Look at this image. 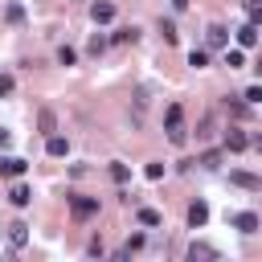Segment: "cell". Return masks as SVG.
<instances>
[{
	"instance_id": "cell-25",
	"label": "cell",
	"mask_w": 262,
	"mask_h": 262,
	"mask_svg": "<svg viewBox=\"0 0 262 262\" xmlns=\"http://www.w3.org/2000/svg\"><path fill=\"white\" fill-rule=\"evenodd\" d=\"M205 61H209V53H205V49H192V53H188V66H196V70H201Z\"/></svg>"
},
{
	"instance_id": "cell-7",
	"label": "cell",
	"mask_w": 262,
	"mask_h": 262,
	"mask_svg": "<svg viewBox=\"0 0 262 262\" xmlns=\"http://www.w3.org/2000/svg\"><path fill=\"white\" fill-rule=\"evenodd\" d=\"M258 29H262V25L246 20V25L237 29V45H242V49H254V45H258Z\"/></svg>"
},
{
	"instance_id": "cell-21",
	"label": "cell",
	"mask_w": 262,
	"mask_h": 262,
	"mask_svg": "<svg viewBox=\"0 0 262 262\" xmlns=\"http://www.w3.org/2000/svg\"><path fill=\"white\" fill-rule=\"evenodd\" d=\"M160 33H164L168 45H176V25H172V20H160Z\"/></svg>"
},
{
	"instance_id": "cell-27",
	"label": "cell",
	"mask_w": 262,
	"mask_h": 262,
	"mask_svg": "<svg viewBox=\"0 0 262 262\" xmlns=\"http://www.w3.org/2000/svg\"><path fill=\"white\" fill-rule=\"evenodd\" d=\"M12 86H16V82H12V74H0V98H4V94H12Z\"/></svg>"
},
{
	"instance_id": "cell-12",
	"label": "cell",
	"mask_w": 262,
	"mask_h": 262,
	"mask_svg": "<svg viewBox=\"0 0 262 262\" xmlns=\"http://www.w3.org/2000/svg\"><path fill=\"white\" fill-rule=\"evenodd\" d=\"M8 242H12V246H25V242H29V225H25V221H12V225H8Z\"/></svg>"
},
{
	"instance_id": "cell-6",
	"label": "cell",
	"mask_w": 262,
	"mask_h": 262,
	"mask_svg": "<svg viewBox=\"0 0 262 262\" xmlns=\"http://www.w3.org/2000/svg\"><path fill=\"white\" fill-rule=\"evenodd\" d=\"M246 147H250V135L242 127H229L225 131V151H246Z\"/></svg>"
},
{
	"instance_id": "cell-19",
	"label": "cell",
	"mask_w": 262,
	"mask_h": 262,
	"mask_svg": "<svg viewBox=\"0 0 262 262\" xmlns=\"http://www.w3.org/2000/svg\"><path fill=\"white\" fill-rule=\"evenodd\" d=\"M111 176H115V184H127L131 180V168L127 164H111Z\"/></svg>"
},
{
	"instance_id": "cell-28",
	"label": "cell",
	"mask_w": 262,
	"mask_h": 262,
	"mask_svg": "<svg viewBox=\"0 0 262 262\" xmlns=\"http://www.w3.org/2000/svg\"><path fill=\"white\" fill-rule=\"evenodd\" d=\"M102 49H106V37H90V53H94V57H98V53H102Z\"/></svg>"
},
{
	"instance_id": "cell-3",
	"label": "cell",
	"mask_w": 262,
	"mask_h": 262,
	"mask_svg": "<svg viewBox=\"0 0 262 262\" xmlns=\"http://www.w3.org/2000/svg\"><path fill=\"white\" fill-rule=\"evenodd\" d=\"M229 184H237V188H250V192H258V188H262V176H254V172H246V168H233V172H229Z\"/></svg>"
},
{
	"instance_id": "cell-22",
	"label": "cell",
	"mask_w": 262,
	"mask_h": 262,
	"mask_svg": "<svg viewBox=\"0 0 262 262\" xmlns=\"http://www.w3.org/2000/svg\"><path fill=\"white\" fill-rule=\"evenodd\" d=\"M143 176H147V180H160V176H164V164H160V160H151V164L143 168Z\"/></svg>"
},
{
	"instance_id": "cell-31",
	"label": "cell",
	"mask_w": 262,
	"mask_h": 262,
	"mask_svg": "<svg viewBox=\"0 0 262 262\" xmlns=\"http://www.w3.org/2000/svg\"><path fill=\"white\" fill-rule=\"evenodd\" d=\"M172 8H176V12H184V8H188V0H172Z\"/></svg>"
},
{
	"instance_id": "cell-9",
	"label": "cell",
	"mask_w": 262,
	"mask_h": 262,
	"mask_svg": "<svg viewBox=\"0 0 262 262\" xmlns=\"http://www.w3.org/2000/svg\"><path fill=\"white\" fill-rule=\"evenodd\" d=\"M205 221H209V205H205V201H192V205H188V225L201 229Z\"/></svg>"
},
{
	"instance_id": "cell-11",
	"label": "cell",
	"mask_w": 262,
	"mask_h": 262,
	"mask_svg": "<svg viewBox=\"0 0 262 262\" xmlns=\"http://www.w3.org/2000/svg\"><path fill=\"white\" fill-rule=\"evenodd\" d=\"M8 201H12V205H16V209H25V205H29V201H33V192H29V188H25V184H12V188H8Z\"/></svg>"
},
{
	"instance_id": "cell-16",
	"label": "cell",
	"mask_w": 262,
	"mask_h": 262,
	"mask_svg": "<svg viewBox=\"0 0 262 262\" xmlns=\"http://www.w3.org/2000/svg\"><path fill=\"white\" fill-rule=\"evenodd\" d=\"M242 8H246V20L262 25V0H242Z\"/></svg>"
},
{
	"instance_id": "cell-10",
	"label": "cell",
	"mask_w": 262,
	"mask_h": 262,
	"mask_svg": "<svg viewBox=\"0 0 262 262\" xmlns=\"http://www.w3.org/2000/svg\"><path fill=\"white\" fill-rule=\"evenodd\" d=\"M45 151H49V156H57V160H61V156H66V151H70V139H66V135H49V139H45Z\"/></svg>"
},
{
	"instance_id": "cell-8",
	"label": "cell",
	"mask_w": 262,
	"mask_h": 262,
	"mask_svg": "<svg viewBox=\"0 0 262 262\" xmlns=\"http://www.w3.org/2000/svg\"><path fill=\"white\" fill-rule=\"evenodd\" d=\"M233 229H242V233H258L262 225H258V213H233Z\"/></svg>"
},
{
	"instance_id": "cell-4",
	"label": "cell",
	"mask_w": 262,
	"mask_h": 262,
	"mask_svg": "<svg viewBox=\"0 0 262 262\" xmlns=\"http://www.w3.org/2000/svg\"><path fill=\"white\" fill-rule=\"evenodd\" d=\"M90 20H94V25H111V20H115V4H111V0H94V4H90Z\"/></svg>"
},
{
	"instance_id": "cell-1",
	"label": "cell",
	"mask_w": 262,
	"mask_h": 262,
	"mask_svg": "<svg viewBox=\"0 0 262 262\" xmlns=\"http://www.w3.org/2000/svg\"><path fill=\"white\" fill-rule=\"evenodd\" d=\"M180 119H184V111H180V102H172L168 115H164V127H168V139H172V143H184V127H180Z\"/></svg>"
},
{
	"instance_id": "cell-15",
	"label": "cell",
	"mask_w": 262,
	"mask_h": 262,
	"mask_svg": "<svg viewBox=\"0 0 262 262\" xmlns=\"http://www.w3.org/2000/svg\"><path fill=\"white\" fill-rule=\"evenodd\" d=\"M225 66H229V70H242V66H246V49H242V45H237V49H225Z\"/></svg>"
},
{
	"instance_id": "cell-32",
	"label": "cell",
	"mask_w": 262,
	"mask_h": 262,
	"mask_svg": "<svg viewBox=\"0 0 262 262\" xmlns=\"http://www.w3.org/2000/svg\"><path fill=\"white\" fill-rule=\"evenodd\" d=\"M258 225H262V213H258Z\"/></svg>"
},
{
	"instance_id": "cell-14",
	"label": "cell",
	"mask_w": 262,
	"mask_h": 262,
	"mask_svg": "<svg viewBox=\"0 0 262 262\" xmlns=\"http://www.w3.org/2000/svg\"><path fill=\"white\" fill-rule=\"evenodd\" d=\"M37 127H41V131H45V135H53V131H57V115H53V111H49V106H45V111H41V115H37Z\"/></svg>"
},
{
	"instance_id": "cell-13",
	"label": "cell",
	"mask_w": 262,
	"mask_h": 262,
	"mask_svg": "<svg viewBox=\"0 0 262 262\" xmlns=\"http://www.w3.org/2000/svg\"><path fill=\"white\" fill-rule=\"evenodd\" d=\"M188 258L196 262V258H217V246H209V242H192L188 246Z\"/></svg>"
},
{
	"instance_id": "cell-23",
	"label": "cell",
	"mask_w": 262,
	"mask_h": 262,
	"mask_svg": "<svg viewBox=\"0 0 262 262\" xmlns=\"http://www.w3.org/2000/svg\"><path fill=\"white\" fill-rule=\"evenodd\" d=\"M4 16H8L12 25H20V20H25V8H20V4H8V12H4Z\"/></svg>"
},
{
	"instance_id": "cell-17",
	"label": "cell",
	"mask_w": 262,
	"mask_h": 262,
	"mask_svg": "<svg viewBox=\"0 0 262 262\" xmlns=\"http://www.w3.org/2000/svg\"><path fill=\"white\" fill-rule=\"evenodd\" d=\"M135 37H139V29H135V25H123V29H115V41H119V45H131Z\"/></svg>"
},
{
	"instance_id": "cell-30",
	"label": "cell",
	"mask_w": 262,
	"mask_h": 262,
	"mask_svg": "<svg viewBox=\"0 0 262 262\" xmlns=\"http://www.w3.org/2000/svg\"><path fill=\"white\" fill-rule=\"evenodd\" d=\"M250 147H254V151L262 156V135H254V139H250Z\"/></svg>"
},
{
	"instance_id": "cell-24",
	"label": "cell",
	"mask_w": 262,
	"mask_h": 262,
	"mask_svg": "<svg viewBox=\"0 0 262 262\" xmlns=\"http://www.w3.org/2000/svg\"><path fill=\"white\" fill-rule=\"evenodd\" d=\"M74 57H78V53H74L70 45H61V49H57V61H61V66H74Z\"/></svg>"
},
{
	"instance_id": "cell-20",
	"label": "cell",
	"mask_w": 262,
	"mask_h": 262,
	"mask_svg": "<svg viewBox=\"0 0 262 262\" xmlns=\"http://www.w3.org/2000/svg\"><path fill=\"white\" fill-rule=\"evenodd\" d=\"M135 217H139V225H160V221H164V217H160L156 209H139Z\"/></svg>"
},
{
	"instance_id": "cell-29",
	"label": "cell",
	"mask_w": 262,
	"mask_h": 262,
	"mask_svg": "<svg viewBox=\"0 0 262 262\" xmlns=\"http://www.w3.org/2000/svg\"><path fill=\"white\" fill-rule=\"evenodd\" d=\"M242 98H246V102H262V86H250Z\"/></svg>"
},
{
	"instance_id": "cell-2",
	"label": "cell",
	"mask_w": 262,
	"mask_h": 262,
	"mask_svg": "<svg viewBox=\"0 0 262 262\" xmlns=\"http://www.w3.org/2000/svg\"><path fill=\"white\" fill-rule=\"evenodd\" d=\"M70 213L74 221H90L98 213V196H70Z\"/></svg>"
},
{
	"instance_id": "cell-5",
	"label": "cell",
	"mask_w": 262,
	"mask_h": 262,
	"mask_svg": "<svg viewBox=\"0 0 262 262\" xmlns=\"http://www.w3.org/2000/svg\"><path fill=\"white\" fill-rule=\"evenodd\" d=\"M25 168H29V164H25L20 156H0V176H4V180H16Z\"/></svg>"
},
{
	"instance_id": "cell-18",
	"label": "cell",
	"mask_w": 262,
	"mask_h": 262,
	"mask_svg": "<svg viewBox=\"0 0 262 262\" xmlns=\"http://www.w3.org/2000/svg\"><path fill=\"white\" fill-rule=\"evenodd\" d=\"M225 41H229V33H225L221 25H209V45L217 49V45H225Z\"/></svg>"
},
{
	"instance_id": "cell-26",
	"label": "cell",
	"mask_w": 262,
	"mask_h": 262,
	"mask_svg": "<svg viewBox=\"0 0 262 262\" xmlns=\"http://www.w3.org/2000/svg\"><path fill=\"white\" fill-rule=\"evenodd\" d=\"M201 164H205V168H221V151H205Z\"/></svg>"
}]
</instances>
